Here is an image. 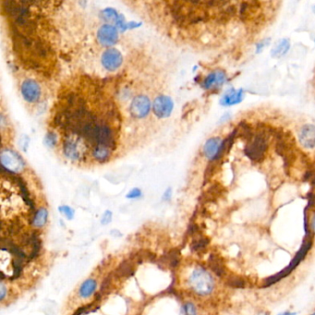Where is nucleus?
Returning a JSON list of instances; mask_svg holds the SVG:
<instances>
[{"mask_svg": "<svg viewBox=\"0 0 315 315\" xmlns=\"http://www.w3.org/2000/svg\"><path fill=\"white\" fill-rule=\"evenodd\" d=\"M289 47H290V43L287 39L279 40L272 49V57L277 58V59L283 57L284 55H286V52L288 51Z\"/></svg>", "mask_w": 315, "mask_h": 315, "instance_id": "obj_15", "label": "nucleus"}, {"mask_svg": "<svg viewBox=\"0 0 315 315\" xmlns=\"http://www.w3.org/2000/svg\"><path fill=\"white\" fill-rule=\"evenodd\" d=\"M96 286H97V284H96V280L91 279H87L86 281H84L82 283V285L79 289V294L81 298L87 299L96 291Z\"/></svg>", "mask_w": 315, "mask_h": 315, "instance_id": "obj_16", "label": "nucleus"}, {"mask_svg": "<svg viewBox=\"0 0 315 315\" xmlns=\"http://www.w3.org/2000/svg\"><path fill=\"white\" fill-rule=\"evenodd\" d=\"M299 139L301 145L307 149L315 148V126L305 125L299 133Z\"/></svg>", "mask_w": 315, "mask_h": 315, "instance_id": "obj_10", "label": "nucleus"}, {"mask_svg": "<svg viewBox=\"0 0 315 315\" xmlns=\"http://www.w3.org/2000/svg\"><path fill=\"white\" fill-rule=\"evenodd\" d=\"M315 315V313H314V314H312V315Z\"/></svg>", "mask_w": 315, "mask_h": 315, "instance_id": "obj_31", "label": "nucleus"}, {"mask_svg": "<svg viewBox=\"0 0 315 315\" xmlns=\"http://www.w3.org/2000/svg\"><path fill=\"white\" fill-rule=\"evenodd\" d=\"M208 264L210 269L217 277L225 278L227 276V268L223 259L217 254H211L208 259Z\"/></svg>", "mask_w": 315, "mask_h": 315, "instance_id": "obj_11", "label": "nucleus"}, {"mask_svg": "<svg viewBox=\"0 0 315 315\" xmlns=\"http://www.w3.org/2000/svg\"><path fill=\"white\" fill-rule=\"evenodd\" d=\"M269 315V314H268V313H263V314H261V315Z\"/></svg>", "mask_w": 315, "mask_h": 315, "instance_id": "obj_30", "label": "nucleus"}, {"mask_svg": "<svg viewBox=\"0 0 315 315\" xmlns=\"http://www.w3.org/2000/svg\"><path fill=\"white\" fill-rule=\"evenodd\" d=\"M22 94L28 103H36L41 96V89L36 81L26 80L22 83Z\"/></svg>", "mask_w": 315, "mask_h": 315, "instance_id": "obj_6", "label": "nucleus"}, {"mask_svg": "<svg viewBox=\"0 0 315 315\" xmlns=\"http://www.w3.org/2000/svg\"><path fill=\"white\" fill-rule=\"evenodd\" d=\"M122 56L116 49H109L104 53L102 63L104 67L110 71H114L122 64Z\"/></svg>", "mask_w": 315, "mask_h": 315, "instance_id": "obj_9", "label": "nucleus"}, {"mask_svg": "<svg viewBox=\"0 0 315 315\" xmlns=\"http://www.w3.org/2000/svg\"><path fill=\"white\" fill-rule=\"evenodd\" d=\"M227 79V76L225 72L217 70L212 73L209 74L204 81L203 86L206 89L212 88L216 86H221Z\"/></svg>", "mask_w": 315, "mask_h": 315, "instance_id": "obj_13", "label": "nucleus"}, {"mask_svg": "<svg viewBox=\"0 0 315 315\" xmlns=\"http://www.w3.org/2000/svg\"><path fill=\"white\" fill-rule=\"evenodd\" d=\"M181 315H196V309L194 307V305L191 302L186 303L182 308Z\"/></svg>", "mask_w": 315, "mask_h": 315, "instance_id": "obj_21", "label": "nucleus"}, {"mask_svg": "<svg viewBox=\"0 0 315 315\" xmlns=\"http://www.w3.org/2000/svg\"><path fill=\"white\" fill-rule=\"evenodd\" d=\"M279 315H294L291 312H284V313H281Z\"/></svg>", "mask_w": 315, "mask_h": 315, "instance_id": "obj_29", "label": "nucleus"}, {"mask_svg": "<svg viewBox=\"0 0 315 315\" xmlns=\"http://www.w3.org/2000/svg\"><path fill=\"white\" fill-rule=\"evenodd\" d=\"M97 39L104 46H111L118 40L117 31L111 25H104L97 33Z\"/></svg>", "mask_w": 315, "mask_h": 315, "instance_id": "obj_7", "label": "nucleus"}, {"mask_svg": "<svg viewBox=\"0 0 315 315\" xmlns=\"http://www.w3.org/2000/svg\"><path fill=\"white\" fill-rule=\"evenodd\" d=\"M223 141L220 138H212L206 141L204 147V153L207 158L215 159L219 153Z\"/></svg>", "mask_w": 315, "mask_h": 315, "instance_id": "obj_12", "label": "nucleus"}, {"mask_svg": "<svg viewBox=\"0 0 315 315\" xmlns=\"http://www.w3.org/2000/svg\"><path fill=\"white\" fill-rule=\"evenodd\" d=\"M168 259H169V262L172 266H176V265H177L178 262H179V253H178V251L172 250V251L169 253Z\"/></svg>", "mask_w": 315, "mask_h": 315, "instance_id": "obj_22", "label": "nucleus"}, {"mask_svg": "<svg viewBox=\"0 0 315 315\" xmlns=\"http://www.w3.org/2000/svg\"><path fill=\"white\" fill-rule=\"evenodd\" d=\"M1 161L3 169H7V172L17 173L23 169L22 157L13 151L3 150L1 154Z\"/></svg>", "mask_w": 315, "mask_h": 315, "instance_id": "obj_4", "label": "nucleus"}, {"mask_svg": "<svg viewBox=\"0 0 315 315\" xmlns=\"http://www.w3.org/2000/svg\"><path fill=\"white\" fill-rule=\"evenodd\" d=\"M150 108H151V103L146 96H136L132 101L131 112H132V116L135 118H142V117H146L150 111Z\"/></svg>", "mask_w": 315, "mask_h": 315, "instance_id": "obj_5", "label": "nucleus"}, {"mask_svg": "<svg viewBox=\"0 0 315 315\" xmlns=\"http://www.w3.org/2000/svg\"><path fill=\"white\" fill-rule=\"evenodd\" d=\"M244 97V94L242 90L239 91H235V90H230L228 91L225 96H223V98L221 99V104L223 105H233L241 103Z\"/></svg>", "mask_w": 315, "mask_h": 315, "instance_id": "obj_14", "label": "nucleus"}, {"mask_svg": "<svg viewBox=\"0 0 315 315\" xmlns=\"http://www.w3.org/2000/svg\"><path fill=\"white\" fill-rule=\"evenodd\" d=\"M111 220H112V212H110V211H106L104 213L103 219L101 221V223L103 225H107L111 222Z\"/></svg>", "mask_w": 315, "mask_h": 315, "instance_id": "obj_24", "label": "nucleus"}, {"mask_svg": "<svg viewBox=\"0 0 315 315\" xmlns=\"http://www.w3.org/2000/svg\"><path fill=\"white\" fill-rule=\"evenodd\" d=\"M118 112L105 99L96 107V99L88 101L77 93L68 94L55 124L64 132L63 150L73 162L107 161L117 146Z\"/></svg>", "mask_w": 315, "mask_h": 315, "instance_id": "obj_1", "label": "nucleus"}, {"mask_svg": "<svg viewBox=\"0 0 315 315\" xmlns=\"http://www.w3.org/2000/svg\"><path fill=\"white\" fill-rule=\"evenodd\" d=\"M309 229L312 235H315V213H314L309 221Z\"/></svg>", "mask_w": 315, "mask_h": 315, "instance_id": "obj_25", "label": "nucleus"}, {"mask_svg": "<svg viewBox=\"0 0 315 315\" xmlns=\"http://www.w3.org/2000/svg\"><path fill=\"white\" fill-rule=\"evenodd\" d=\"M59 211L64 213L68 219H72L73 218L74 212L71 208H70L69 206H60L59 207Z\"/></svg>", "mask_w": 315, "mask_h": 315, "instance_id": "obj_23", "label": "nucleus"}, {"mask_svg": "<svg viewBox=\"0 0 315 315\" xmlns=\"http://www.w3.org/2000/svg\"><path fill=\"white\" fill-rule=\"evenodd\" d=\"M208 244H209L208 238L204 236H199L198 238H196L191 243V249L196 252H204L207 249Z\"/></svg>", "mask_w": 315, "mask_h": 315, "instance_id": "obj_18", "label": "nucleus"}, {"mask_svg": "<svg viewBox=\"0 0 315 315\" xmlns=\"http://www.w3.org/2000/svg\"><path fill=\"white\" fill-rule=\"evenodd\" d=\"M133 272L134 265L130 261H126L119 265V267L115 272V275L117 278H128L132 276Z\"/></svg>", "mask_w": 315, "mask_h": 315, "instance_id": "obj_17", "label": "nucleus"}, {"mask_svg": "<svg viewBox=\"0 0 315 315\" xmlns=\"http://www.w3.org/2000/svg\"><path fill=\"white\" fill-rule=\"evenodd\" d=\"M189 285L191 290L200 296H207L212 293L214 288V280L206 269L195 268L189 278Z\"/></svg>", "mask_w": 315, "mask_h": 315, "instance_id": "obj_2", "label": "nucleus"}, {"mask_svg": "<svg viewBox=\"0 0 315 315\" xmlns=\"http://www.w3.org/2000/svg\"><path fill=\"white\" fill-rule=\"evenodd\" d=\"M226 283H227V286H230L232 288H238V289L245 288L248 285V282L246 279L241 278V277H237V276L227 278Z\"/></svg>", "mask_w": 315, "mask_h": 315, "instance_id": "obj_19", "label": "nucleus"}, {"mask_svg": "<svg viewBox=\"0 0 315 315\" xmlns=\"http://www.w3.org/2000/svg\"><path fill=\"white\" fill-rule=\"evenodd\" d=\"M173 102L168 96H158L154 102V114L158 117H169L173 110Z\"/></svg>", "mask_w": 315, "mask_h": 315, "instance_id": "obj_8", "label": "nucleus"}, {"mask_svg": "<svg viewBox=\"0 0 315 315\" xmlns=\"http://www.w3.org/2000/svg\"><path fill=\"white\" fill-rule=\"evenodd\" d=\"M267 138L265 137V133L259 132L255 137L249 140V144L245 149V153L247 156L253 161H260L267 150Z\"/></svg>", "mask_w": 315, "mask_h": 315, "instance_id": "obj_3", "label": "nucleus"}, {"mask_svg": "<svg viewBox=\"0 0 315 315\" xmlns=\"http://www.w3.org/2000/svg\"><path fill=\"white\" fill-rule=\"evenodd\" d=\"M140 194H141V192H140L139 189H134L127 195V197L129 199L138 198V197L140 196Z\"/></svg>", "mask_w": 315, "mask_h": 315, "instance_id": "obj_26", "label": "nucleus"}, {"mask_svg": "<svg viewBox=\"0 0 315 315\" xmlns=\"http://www.w3.org/2000/svg\"><path fill=\"white\" fill-rule=\"evenodd\" d=\"M5 294H6V288L4 286V284H1V300L4 299Z\"/></svg>", "mask_w": 315, "mask_h": 315, "instance_id": "obj_28", "label": "nucleus"}, {"mask_svg": "<svg viewBox=\"0 0 315 315\" xmlns=\"http://www.w3.org/2000/svg\"><path fill=\"white\" fill-rule=\"evenodd\" d=\"M270 42H271L270 39H265L263 42H261L260 44H257V50H258V51H261L262 49H264L265 46H267Z\"/></svg>", "mask_w": 315, "mask_h": 315, "instance_id": "obj_27", "label": "nucleus"}, {"mask_svg": "<svg viewBox=\"0 0 315 315\" xmlns=\"http://www.w3.org/2000/svg\"><path fill=\"white\" fill-rule=\"evenodd\" d=\"M47 215H48V212L46 211V209L42 208V209L38 210L35 213V216L33 218V225L36 227H43V226H44V224L46 223Z\"/></svg>", "mask_w": 315, "mask_h": 315, "instance_id": "obj_20", "label": "nucleus"}]
</instances>
